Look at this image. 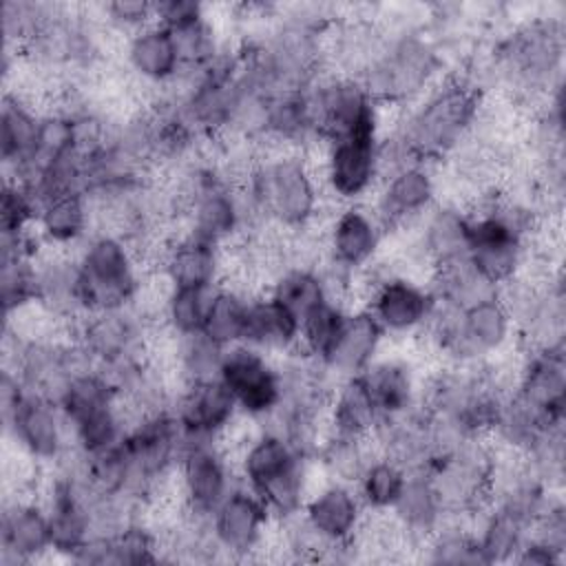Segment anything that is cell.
Masks as SVG:
<instances>
[{
	"instance_id": "6da1fadb",
	"label": "cell",
	"mask_w": 566,
	"mask_h": 566,
	"mask_svg": "<svg viewBox=\"0 0 566 566\" xmlns=\"http://www.w3.org/2000/svg\"><path fill=\"white\" fill-rule=\"evenodd\" d=\"M254 223L303 234L314 228L323 206V186L316 164L305 150L276 148L256 157L239 181Z\"/></svg>"
},
{
	"instance_id": "7a4b0ae2",
	"label": "cell",
	"mask_w": 566,
	"mask_h": 566,
	"mask_svg": "<svg viewBox=\"0 0 566 566\" xmlns=\"http://www.w3.org/2000/svg\"><path fill=\"white\" fill-rule=\"evenodd\" d=\"M480 91L458 77L438 80L391 130L407 155L433 164L462 148L480 122Z\"/></svg>"
},
{
	"instance_id": "3957f363",
	"label": "cell",
	"mask_w": 566,
	"mask_h": 566,
	"mask_svg": "<svg viewBox=\"0 0 566 566\" xmlns=\"http://www.w3.org/2000/svg\"><path fill=\"white\" fill-rule=\"evenodd\" d=\"M314 455L296 447L285 436L259 427L243 444L234 462L239 482L252 489L274 522L298 515L310 491Z\"/></svg>"
},
{
	"instance_id": "277c9868",
	"label": "cell",
	"mask_w": 566,
	"mask_h": 566,
	"mask_svg": "<svg viewBox=\"0 0 566 566\" xmlns=\"http://www.w3.org/2000/svg\"><path fill=\"white\" fill-rule=\"evenodd\" d=\"M84 312L130 307L142 296V261L130 239L95 230L75 250Z\"/></svg>"
},
{
	"instance_id": "5b68a950",
	"label": "cell",
	"mask_w": 566,
	"mask_h": 566,
	"mask_svg": "<svg viewBox=\"0 0 566 566\" xmlns=\"http://www.w3.org/2000/svg\"><path fill=\"white\" fill-rule=\"evenodd\" d=\"M0 396L4 431L29 460L53 467L71 451L69 424L55 400L27 389L9 367Z\"/></svg>"
},
{
	"instance_id": "8992f818",
	"label": "cell",
	"mask_w": 566,
	"mask_h": 566,
	"mask_svg": "<svg viewBox=\"0 0 566 566\" xmlns=\"http://www.w3.org/2000/svg\"><path fill=\"white\" fill-rule=\"evenodd\" d=\"M440 73L438 49L418 31L385 38L376 60L360 75L380 106L409 104L422 97Z\"/></svg>"
},
{
	"instance_id": "52a82bcc",
	"label": "cell",
	"mask_w": 566,
	"mask_h": 566,
	"mask_svg": "<svg viewBox=\"0 0 566 566\" xmlns=\"http://www.w3.org/2000/svg\"><path fill=\"white\" fill-rule=\"evenodd\" d=\"M564 29L553 18L533 20L515 29L497 46L500 73L524 95H548L562 84Z\"/></svg>"
},
{
	"instance_id": "ba28073f",
	"label": "cell",
	"mask_w": 566,
	"mask_h": 566,
	"mask_svg": "<svg viewBox=\"0 0 566 566\" xmlns=\"http://www.w3.org/2000/svg\"><path fill=\"white\" fill-rule=\"evenodd\" d=\"M382 128L360 130L343 137L323 139L318 157V179L323 192L345 203H367L380 181V139Z\"/></svg>"
},
{
	"instance_id": "9c48e42d",
	"label": "cell",
	"mask_w": 566,
	"mask_h": 566,
	"mask_svg": "<svg viewBox=\"0 0 566 566\" xmlns=\"http://www.w3.org/2000/svg\"><path fill=\"white\" fill-rule=\"evenodd\" d=\"M385 237L387 230L369 203L338 206V212L332 214L323 232L325 270L336 287L349 283L356 274L376 263Z\"/></svg>"
},
{
	"instance_id": "30bf717a",
	"label": "cell",
	"mask_w": 566,
	"mask_h": 566,
	"mask_svg": "<svg viewBox=\"0 0 566 566\" xmlns=\"http://www.w3.org/2000/svg\"><path fill=\"white\" fill-rule=\"evenodd\" d=\"M219 380L230 389L241 418L254 424L268 420L283 398L279 358L245 343L226 349Z\"/></svg>"
},
{
	"instance_id": "8fae6325",
	"label": "cell",
	"mask_w": 566,
	"mask_h": 566,
	"mask_svg": "<svg viewBox=\"0 0 566 566\" xmlns=\"http://www.w3.org/2000/svg\"><path fill=\"white\" fill-rule=\"evenodd\" d=\"M310 97L321 142L382 128V106L367 91L360 77L340 75L334 71L323 73L310 86Z\"/></svg>"
},
{
	"instance_id": "7c38bea8",
	"label": "cell",
	"mask_w": 566,
	"mask_h": 566,
	"mask_svg": "<svg viewBox=\"0 0 566 566\" xmlns=\"http://www.w3.org/2000/svg\"><path fill=\"white\" fill-rule=\"evenodd\" d=\"M122 442L128 451L144 497L157 491L166 478L175 475L184 451V436L172 407L135 416Z\"/></svg>"
},
{
	"instance_id": "4fadbf2b",
	"label": "cell",
	"mask_w": 566,
	"mask_h": 566,
	"mask_svg": "<svg viewBox=\"0 0 566 566\" xmlns=\"http://www.w3.org/2000/svg\"><path fill=\"white\" fill-rule=\"evenodd\" d=\"M175 475L184 513L199 520H208L239 484L237 467L221 442H186Z\"/></svg>"
},
{
	"instance_id": "5bb4252c",
	"label": "cell",
	"mask_w": 566,
	"mask_h": 566,
	"mask_svg": "<svg viewBox=\"0 0 566 566\" xmlns=\"http://www.w3.org/2000/svg\"><path fill=\"white\" fill-rule=\"evenodd\" d=\"M380 325L385 336H416L429 325L436 296L429 285L402 272H385L371 279L363 305Z\"/></svg>"
},
{
	"instance_id": "9a60e30c",
	"label": "cell",
	"mask_w": 566,
	"mask_h": 566,
	"mask_svg": "<svg viewBox=\"0 0 566 566\" xmlns=\"http://www.w3.org/2000/svg\"><path fill=\"white\" fill-rule=\"evenodd\" d=\"M367 203L387 232L418 226V221L438 203V177L433 164L409 161L394 168L380 177Z\"/></svg>"
},
{
	"instance_id": "2e32d148",
	"label": "cell",
	"mask_w": 566,
	"mask_h": 566,
	"mask_svg": "<svg viewBox=\"0 0 566 566\" xmlns=\"http://www.w3.org/2000/svg\"><path fill=\"white\" fill-rule=\"evenodd\" d=\"M208 524L221 557L248 559L263 548L268 531L276 522L263 500L239 482L212 511Z\"/></svg>"
},
{
	"instance_id": "e0dca14e",
	"label": "cell",
	"mask_w": 566,
	"mask_h": 566,
	"mask_svg": "<svg viewBox=\"0 0 566 566\" xmlns=\"http://www.w3.org/2000/svg\"><path fill=\"white\" fill-rule=\"evenodd\" d=\"M73 332L97 367L146 354V321L137 305L88 312L73 323Z\"/></svg>"
},
{
	"instance_id": "ac0fdd59",
	"label": "cell",
	"mask_w": 566,
	"mask_h": 566,
	"mask_svg": "<svg viewBox=\"0 0 566 566\" xmlns=\"http://www.w3.org/2000/svg\"><path fill=\"white\" fill-rule=\"evenodd\" d=\"M172 413L186 442H221L241 418L230 389L219 380H203L179 387L172 398Z\"/></svg>"
},
{
	"instance_id": "d6986e66",
	"label": "cell",
	"mask_w": 566,
	"mask_h": 566,
	"mask_svg": "<svg viewBox=\"0 0 566 566\" xmlns=\"http://www.w3.org/2000/svg\"><path fill=\"white\" fill-rule=\"evenodd\" d=\"M511 394L546 424H564L566 360L562 349H526Z\"/></svg>"
},
{
	"instance_id": "ffe728a7",
	"label": "cell",
	"mask_w": 566,
	"mask_h": 566,
	"mask_svg": "<svg viewBox=\"0 0 566 566\" xmlns=\"http://www.w3.org/2000/svg\"><path fill=\"white\" fill-rule=\"evenodd\" d=\"M301 515L323 542V555L329 548L352 544L367 520V511L356 486L334 480H325L321 486L310 491Z\"/></svg>"
},
{
	"instance_id": "44dd1931",
	"label": "cell",
	"mask_w": 566,
	"mask_h": 566,
	"mask_svg": "<svg viewBox=\"0 0 566 566\" xmlns=\"http://www.w3.org/2000/svg\"><path fill=\"white\" fill-rule=\"evenodd\" d=\"M46 553H51V526L44 502L31 495L9 500L0 517V564L24 566Z\"/></svg>"
},
{
	"instance_id": "7402d4cb",
	"label": "cell",
	"mask_w": 566,
	"mask_h": 566,
	"mask_svg": "<svg viewBox=\"0 0 566 566\" xmlns=\"http://www.w3.org/2000/svg\"><path fill=\"white\" fill-rule=\"evenodd\" d=\"M226 248L210 243L188 230L170 237L159 254V268L166 285L212 290L223 283Z\"/></svg>"
},
{
	"instance_id": "603a6c76",
	"label": "cell",
	"mask_w": 566,
	"mask_h": 566,
	"mask_svg": "<svg viewBox=\"0 0 566 566\" xmlns=\"http://www.w3.org/2000/svg\"><path fill=\"white\" fill-rule=\"evenodd\" d=\"M124 60L139 82L155 88H170L184 75L179 46L172 33L157 22L126 35Z\"/></svg>"
},
{
	"instance_id": "cb8c5ba5",
	"label": "cell",
	"mask_w": 566,
	"mask_h": 566,
	"mask_svg": "<svg viewBox=\"0 0 566 566\" xmlns=\"http://www.w3.org/2000/svg\"><path fill=\"white\" fill-rule=\"evenodd\" d=\"M380 413V420L411 413L422 407V385L416 367L400 356H378L358 374Z\"/></svg>"
},
{
	"instance_id": "d4e9b609",
	"label": "cell",
	"mask_w": 566,
	"mask_h": 566,
	"mask_svg": "<svg viewBox=\"0 0 566 566\" xmlns=\"http://www.w3.org/2000/svg\"><path fill=\"white\" fill-rule=\"evenodd\" d=\"M95 206L86 192H66L44 199L35 219L42 248L75 252L95 230Z\"/></svg>"
},
{
	"instance_id": "484cf974",
	"label": "cell",
	"mask_w": 566,
	"mask_h": 566,
	"mask_svg": "<svg viewBox=\"0 0 566 566\" xmlns=\"http://www.w3.org/2000/svg\"><path fill=\"white\" fill-rule=\"evenodd\" d=\"M469 221L471 212L467 208L440 201L418 221V252L431 270L467 259Z\"/></svg>"
},
{
	"instance_id": "4316f807",
	"label": "cell",
	"mask_w": 566,
	"mask_h": 566,
	"mask_svg": "<svg viewBox=\"0 0 566 566\" xmlns=\"http://www.w3.org/2000/svg\"><path fill=\"white\" fill-rule=\"evenodd\" d=\"M42 113L20 93H7L0 113V155L7 172L20 175L27 170L40 150Z\"/></svg>"
},
{
	"instance_id": "83f0119b",
	"label": "cell",
	"mask_w": 566,
	"mask_h": 566,
	"mask_svg": "<svg viewBox=\"0 0 566 566\" xmlns=\"http://www.w3.org/2000/svg\"><path fill=\"white\" fill-rule=\"evenodd\" d=\"M389 517L405 542L418 548L444 520H449L427 471H409L405 489L389 511Z\"/></svg>"
},
{
	"instance_id": "f1b7e54d",
	"label": "cell",
	"mask_w": 566,
	"mask_h": 566,
	"mask_svg": "<svg viewBox=\"0 0 566 566\" xmlns=\"http://www.w3.org/2000/svg\"><path fill=\"white\" fill-rule=\"evenodd\" d=\"M301 321L268 292L250 296L243 343L270 356H285L298 349Z\"/></svg>"
},
{
	"instance_id": "f546056e",
	"label": "cell",
	"mask_w": 566,
	"mask_h": 566,
	"mask_svg": "<svg viewBox=\"0 0 566 566\" xmlns=\"http://www.w3.org/2000/svg\"><path fill=\"white\" fill-rule=\"evenodd\" d=\"M385 338V332L365 307H352L325 369L334 380L363 374L380 356Z\"/></svg>"
},
{
	"instance_id": "4dcf8cb0",
	"label": "cell",
	"mask_w": 566,
	"mask_h": 566,
	"mask_svg": "<svg viewBox=\"0 0 566 566\" xmlns=\"http://www.w3.org/2000/svg\"><path fill=\"white\" fill-rule=\"evenodd\" d=\"M265 292L281 301L292 314H296L298 321L325 301L338 298V287L329 272L305 261L276 268Z\"/></svg>"
},
{
	"instance_id": "1f68e13d",
	"label": "cell",
	"mask_w": 566,
	"mask_h": 566,
	"mask_svg": "<svg viewBox=\"0 0 566 566\" xmlns=\"http://www.w3.org/2000/svg\"><path fill=\"white\" fill-rule=\"evenodd\" d=\"M164 544L139 517L113 535L93 537L73 562L80 564H153L161 559Z\"/></svg>"
},
{
	"instance_id": "d6a6232c",
	"label": "cell",
	"mask_w": 566,
	"mask_h": 566,
	"mask_svg": "<svg viewBox=\"0 0 566 566\" xmlns=\"http://www.w3.org/2000/svg\"><path fill=\"white\" fill-rule=\"evenodd\" d=\"M475 515H478V524L473 533H475L482 562L484 564L513 562L515 553L528 537L533 522L520 511L497 502H486L482 511Z\"/></svg>"
},
{
	"instance_id": "836d02e7",
	"label": "cell",
	"mask_w": 566,
	"mask_h": 566,
	"mask_svg": "<svg viewBox=\"0 0 566 566\" xmlns=\"http://www.w3.org/2000/svg\"><path fill=\"white\" fill-rule=\"evenodd\" d=\"M380 422V413L360 376L336 380L327 411L325 431L352 438H371Z\"/></svg>"
},
{
	"instance_id": "e575fe53",
	"label": "cell",
	"mask_w": 566,
	"mask_h": 566,
	"mask_svg": "<svg viewBox=\"0 0 566 566\" xmlns=\"http://www.w3.org/2000/svg\"><path fill=\"white\" fill-rule=\"evenodd\" d=\"M376 453L378 451L371 438H352L323 431L314 460L323 469L325 480L356 486L360 473L374 460Z\"/></svg>"
},
{
	"instance_id": "d590c367",
	"label": "cell",
	"mask_w": 566,
	"mask_h": 566,
	"mask_svg": "<svg viewBox=\"0 0 566 566\" xmlns=\"http://www.w3.org/2000/svg\"><path fill=\"white\" fill-rule=\"evenodd\" d=\"M429 287L438 303L455 310H464L482 298L497 294V287L491 281H486L469 263V259H460V261L433 268Z\"/></svg>"
},
{
	"instance_id": "8d00e7d4",
	"label": "cell",
	"mask_w": 566,
	"mask_h": 566,
	"mask_svg": "<svg viewBox=\"0 0 566 566\" xmlns=\"http://www.w3.org/2000/svg\"><path fill=\"white\" fill-rule=\"evenodd\" d=\"M250 292L221 283L212 290L203 329L212 340H217L223 347H232L243 343L245 334V321H248V305H250Z\"/></svg>"
},
{
	"instance_id": "74e56055",
	"label": "cell",
	"mask_w": 566,
	"mask_h": 566,
	"mask_svg": "<svg viewBox=\"0 0 566 566\" xmlns=\"http://www.w3.org/2000/svg\"><path fill=\"white\" fill-rule=\"evenodd\" d=\"M172 371L179 387L219 378L228 347L212 340L206 332L172 336Z\"/></svg>"
},
{
	"instance_id": "f35d334b",
	"label": "cell",
	"mask_w": 566,
	"mask_h": 566,
	"mask_svg": "<svg viewBox=\"0 0 566 566\" xmlns=\"http://www.w3.org/2000/svg\"><path fill=\"white\" fill-rule=\"evenodd\" d=\"M407 478L409 471L402 464L376 453L356 482V493L367 515H389L405 489Z\"/></svg>"
},
{
	"instance_id": "ab89813d",
	"label": "cell",
	"mask_w": 566,
	"mask_h": 566,
	"mask_svg": "<svg viewBox=\"0 0 566 566\" xmlns=\"http://www.w3.org/2000/svg\"><path fill=\"white\" fill-rule=\"evenodd\" d=\"M349 305L340 298H329L310 314L301 318V340L298 349L310 356L312 360L325 367L327 358L332 356L343 327L349 316Z\"/></svg>"
},
{
	"instance_id": "60d3db41",
	"label": "cell",
	"mask_w": 566,
	"mask_h": 566,
	"mask_svg": "<svg viewBox=\"0 0 566 566\" xmlns=\"http://www.w3.org/2000/svg\"><path fill=\"white\" fill-rule=\"evenodd\" d=\"M212 290L166 285L159 314L170 336H186L203 329L206 310H208Z\"/></svg>"
},
{
	"instance_id": "b9f144b4",
	"label": "cell",
	"mask_w": 566,
	"mask_h": 566,
	"mask_svg": "<svg viewBox=\"0 0 566 566\" xmlns=\"http://www.w3.org/2000/svg\"><path fill=\"white\" fill-rule=\"evenodd\" d=\"M431 564H484L473 528L458 517H449L420 546Z\"/></svg>"
},
{
	"instance_id": "7bdbcfd3",
	"label": "cell",
	"mask_w": 566,
	"mask_h": 566,
	"mask_svg": "<svg viewBox=\"0 0 566 566\" xmlns=\"http://www.w3.org/2000/svg\"><path fill=\"white\" fill-rule=\"evenodd\" d=\"M40 201L38 197L18 179H4L2 201H0V230L2 239H22L35 234Z\"/></svg>"
},
{
	"instance_id": "ee69618b",
	"label": "cell",
	"mask_w": 566,
	"mask_h": 566,
	"mask_svg": "<svg viewBox=\"0 0 566 566\" xmlns=\"http://www.w3.org/2000/svg\"><path fill=\"white\" fill-rule=\"evenodd\" d=\"M99 18H104L106 27L130 35L148 27L150 22H155V2H144V0L106 2L99 7Z\"/></svg>"
},
{
	"instance_id": "f6af8a7d",
	"label": "cell",
	"mask_w": 566,
	"mask_h": 566,
	"mask_svg": "<svg viewBox=\"0 0 566 566\" xmlns=\"http://www.w3.org/2000/svg\"><path fill=\"white\" fill-rule=\"evenodd\" d=\"M206 7L192 0H161L155 2V22L166 27L168 31H175L188 22H195L197 18L206 15Z\"/></svg>"
},
{
	"instance_id": "bcb514c9",
	"label": "cell",
	"mask_w": 566,
	"mask_h": 566,
	"mask_svg": "<svg viewBox=\"0 0 566 566\" xmlns=\"http://www.w3.org/2000/svg\"><path fill=\"white\" fill-rule=\"evenodd\" d=\"M564 559H566V553H562L531 535L524 539V544L520 546V551L513 557L515 564H524V566H557V564H564Z\"/></svg>"
}]
</instances>
